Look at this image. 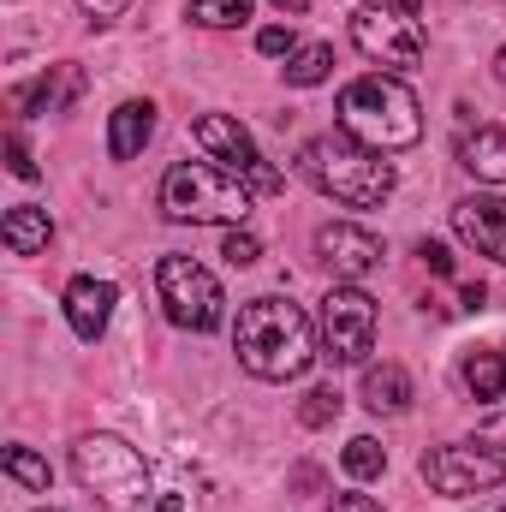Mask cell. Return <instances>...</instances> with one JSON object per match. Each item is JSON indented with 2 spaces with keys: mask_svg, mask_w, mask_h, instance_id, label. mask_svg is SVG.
Wrapping results in <instances>:
<instances>
[{
  "mask_svg": "<svg viewBox=\"0 0 506 512\" xmlns=\"http://www.w3.org/2000/svg\"><path fill=\"white\" fill-rule=\"evenodd\" d=\"M233 352H239V364L251 370L256 382H298V376L322 358L310 316H304L292 298H274V292H262V298H251V304L239 310Z\"/></svg>",
  "mask_w": 506,
  "mask_h": 512,
  "instance_id": "6da1fadb",
  "label": "cell"
},
{
  "mask_svg": "<svg viewBox=\"0 0 506 512\" xmlns=\"http://www.w3.org/2000/svg\"><path fill=\"white\" fill-rule=\"evenodd\" d=\"M334 120H340L346 137H358V143L376 149V155L411 149V143L423 137V108H417V96H411L393 72H364V78H352V84L340 90Z\"/></svg>",
  "mask_w": 506,
  "mask_h": 512,
  "instance_id": "7a4b0ae2",
  "label": "cell"
},
{
  "mask_svg": "<svg viewBox=\"0 0 506 512\" xmlns=\"http://www.w3.org/2000/svg\"><path fill=\"white\" fill-rule=\"evenodd\" d=\"M298 173L322 191V197H334V203H346V209H381L387 197H393V161H381L376 149H364L358 137H310L304 149H298Z\"/></svg>",
  "mask_w": 506,
  "mask_h": 512,
  "instance_id": "3957f363",
  "label": "cell"
},
{
  "mask_svg": "<svg viewBox=\"0 0 506 512\" xmlns=\"http://www.w3.org/2000/svg\"><path fill=\"white\" fill-rule=\"evenodd\" d=\"M161 209L167 221H185V227H239L251 215V179L215 161H173L161 179Z\"/></svg>",
  "mask_w": 506,
  "mask_h": 512,
  "instance_id": "277c9868",
  "label": "cell"
},
{
  "mask_svg": "<svg viewBox=\"0 0 506 512\" xmlns=\"http://www.w3.org/2000/svg\"><path fill=\"white\" fill-rule=\"evenodd\" d=\"M72 471H78V483L108 512H149L155 507V483H149L143 453L131 441H120V435H108V429H96V435H84L72 447Z\"/></svg>",
  "mask_w": 506,
  "mask_h": 512,
  "instance_id": "5b68a950",
  "label": "cell"
},
{
  "mask_svg": "<svg viewBox=\"0 0 506 512\" xmlns=\"http://www.w3.org/2000/svg\"><path fill=\"white\" fill-rule=\"evenodd\" d=\"M155 292H161L167 322H179V328H191V334H215V328L227 322L221 280H215L197 256H161V268H155Z\"/></svg>",
  "mask_w": 506,
  "mask_h": 512,
  "instance_id": "8992f818",
  "label": "cell"
},
{
  "mask_svg": "<svg viewBox=\"0 0 506 512\" xmlns=\"http://www.w3.org/2000/svg\"><path fill=\"white\" fill-rule=\"evenodd\" d=\"M316 340H322V358L340 370V364H364L376 352V298L364 286H334L322 298V316H316Z\"/></svg>",
  "mask_w": 506,
  "mask_h": 512,
  "instance_id": "52a82bcc",
  "label": "cell"
},
{
  "mask_svg": "<svg viewBox=\"0 0 506 512\" xmlns=\"http://www.w3.org/2000/svg\"><path fill=\"white\" fill-rule=\"evenodd\" d=\"M352 42L364 60H376L387 72H405L423 60V30H417V12L393 6V0H370L352 12Z\"/></svg>",
  "mask_w": 506,
  "mask_h": 512,
  "instance_id": "ba28073f",
  "label": "cell"
},
{
  "mask_svg": "<svg viewBox=\"0 0 506 512\" xmlns=\"http://www.w3.org/2000/svg\"><path fill=\"white\" fill-rule=\"evenodd\" d=\"M506 477L501 453H483L477 441H447L435 453H423V483L447 501H465V495H483Z\"/></svg>",
  "mask_w": 506,
  "mask_h": 512,
  "instance_id": "9c48e42d",
  "label": "cell"
},
{
  "mask_svg": "<svg viewBox=\"0 0 506 512\" xmlns=\"http://www.w3.org/2000/svg\"><path fill=\"white\" fill-rule=\"evenodd\" d=\"M191 131H197V143L209 149V161H221L227 173L251 179V191H280V185H286V179H280V173H274V167H268V161L256 155L251 131L239 126L233 114H203V120H197Z\"/></svg>",
  "mask_w": 506,
  "mask_h": 512,
  "instance_id": "30bf717a",
  "label": "cell"
},
{
  "mask_svg": "<svg viewBox=\"0 0 506 512\" xmlns=\"http://www.w3.org/2000/svg\"><path fill=\"white\" fill-rule=\"evenodd\" d=\"M316 256L340 274V280H364V274H376L381 268V239L376 233H364V227H352V221H334V227H322L316 233Z\"/></svg>",
  "mask_w": 506,
  "mask_h": 512,
  "instance_id": "8fae6325",
  "label": "cell"
},
{
  "mask_svg": "<svg viewBox=\"0 0 506 512\" xmlns=\"http://www.w3.org/2000/svg\"><path fill=\"white\" fill-rule=\"evenodd\" d=\"M453 233H459L477 256L506 262V197L501 191H477V197L453 203Z\"/></svg>",
  "mask_w": 506,
  "mask_h": 512,
  "instance_id": "7c38bea8",
  "label": "cell"
},
{
  "mask_svg": "<svg viewBox=\"0 0 506 512\" xmlns=\"http://www.w3.org/2000/svg\"><path fill=\"white\" fill-rule=\"evenodd\" d=\"M114 304H120V292H114V280H96V274H78V280L66 286V322H72V334L96 346V340L108 334V322H114Z\"/></svg>",
  "mask_w": 506,
  "mask_h": 512,
  "instance_id": "4fadbf2b",
  "label": "cell"
},
{
  "mask_svg": "<svg viewBox=\"0 0 506 512\" xmlns=\"http://www.w3.org/2000/svg\"><path fill=\"white\" fill-rule=\"evenodd\" d=\"M459 167L477 185H506V131L501 126H477L459 137Z\"/></svg>",
  "mask_w": 506,
  "mask_h": 512,
  "instance_id": "5bb4252c",
  "label": "cell"
},
{
  "mask_svg": "<svg viewBox=\"0 0 506 512\" xmlns=\"http://www.w3.org/2000/svg\"><path fill=\"white\" fill-rule=\"evenodd\" d=\"M0 239H6L12 256H42L54 245V221H48V209L18 203V209H6V221H0Z\"/></svg>",
  "mask_w": 506,
  "mask_h": 512,
  "instance_id": "9a60e30c",
  "label": "cell"
},
{
  "mask_svg": "<svg viewBox=\"0 0 506 512\" xmlns=\"http://www.w3.org/2000/svg\"><path fill=\"white\" fill-rule=\"evenodd\" d=\"M149 137H155V108H149V102H120V108L108 114V155H114V161L143 155Z\"/></svg>",
  "mask_w": 506,
  "mask_h": 512,
  "instance_id": "2e32d148",
  "label": "cell"
},
{
  "mask_svg": "<svg viewBox=\"0 0 506 512\" xmlns=\"http://www.w3.org/2000/svg\"><path fill=\"white\" fill-rule=\"evenodd\" d=\"M364 405L381 411V417H399V411L411 405V376H405L399 364H370V370H364Z\"/></svg>",
  "mask_w": 506,
  "mask_h": 512,
  "instance_id": "e0dca14e",
  "label": "cell"
},
{
  "mask_svg": "<svg viewBox=\"0 0 506 512\" xmlns=\"http://www.w3.org/2000/svg\"><path fill=\"white\" fill-rule=\"evenodd\" d=\"M78 90H84L78 66H48V78H36V84L18 90V108H66Z\"/></svg>",
  "mask_w": 506,
  "mask_h": 512,
  "instance_id": "ac0fdd59",
  "label": "cell"
},
{
  "mask_svg": "<svg viewBox=\"0 0 506 512\" xmlns=\"http://www.w3.org/2000/svg\"><path fill=\"white\" fill-rule=\"evenodd\" d=\"M459 376L477 399H506V352H471Z\"/></svg>",
  "mask_w": 506,
  "mask_h": 512,
  "instance_id": "d6986e66",
  "label": "cell"
},
{
  "mask_svg": "<svg viewBox=\"0 0 506 512\" xmlns=\"http://www.w3.org/2000/svg\"><path fill=\"white\" fill-rule=\"evenodd\" d=\"M328 72H334V48H328V42H304V48L286 60V84H298V90L322 84Z\"/></svg>",
  "mask_w": 506,
  "mask_h": 512,
  "instance_id": "ffe728a7",
  "label": "cell"
},
{
  "mask_svg": "<svg viewBox=\"0 0 506 512\" xmlns=\"http://www.w3.org/2000/svg\"><path fill=\"white\" fill-rule=\"evenodd\" d=\"M6 477H12V483H24V489H36V495H48V489H54L48 459H36L30 447H6Z\"/></svg>",
  "mask_w": 506,
  "mask_h": 512,
  "instance_id": "44dd1931",
  "label": "cell"
},
{
  "mask_svg": "<svg viewBox=\"0 0 506 512\" xmlns=\"http://www.w3.org/2000/svg\"><path fill=\"white\" fill-rule=\"evenodd\" d=\"M340 465H346V471H352L358 483H370V477H381V471H387V453H381V441H370V435H358V441H346Z\"/></svg>",
  "mask_w": 506,
  "mask_h": 512,
  "instance_id": "7402d4cb",
  "label": "cell"
},
{
  "mask_svg": "<svg viewBox=\"0 0 506 512\" xmlns=\"http://www.w3.org/2000/svg\"><path fill=\"white\" fill-rule=\"evenodd\" d=\"M191 18L203 30H233V24L251 18V0H191Z\"/></svg>",
  "mask_w": 506,
  "mask_h": 512,
  "instance_id": "603a6c76",
  "label": "cell"
},
{
  "mask_svg": "<svg viewBox=\"0 0 506 512\" xmlns=\"http://www.w3.org/2000/svg\"><path fill=\"white\" fill-rule=\"evenodd\" d=\"M334 417H340V393H334V387H310V393H304V423L322 429V423H334Z\"/></svg>",
  "mask_w": 506,
  "mask_h": 512,
  "instance_id": "cb8c5ba5",
  "label": "cell"
},
{
  "mask_svg": "<svg viewBox=\"0 0 506 512\" xmlns=\"http://www.w3.org/2000/svg\"><path fill=\"white\" fill-rule=\"evenodd\" d=\"M256 48H262L268 60H280V54L292 60V54H298V42H292V30H286V24H268V30L256 36Z\"/></svg>",
  "mask_w": 506,
  "mask_h": 512,
  "instance_id": "d4e9b609",
  "label": "cell"
},
{
  "mask_svg": "<svg viewBox=\"0 0 506 512\" xmlns=\"http://www.w3.org/2000/svg\"><path fill=\"white\" fill-rule=\"evenodd\" d=\"M221 256H227L233 268H251L256 256H262V245H256L251 233H227V245H221Z\"/></svg>",
  "mask_w": 506,
  "mask_h": 512,
  "instance_id": "484cf974",
  "label": "cell"
},
{
  "mask_svg": "<svg viewBox=\"0 0 506 512\" xmlns=\"http://www.w3.org/2000/svg\"><path fill=\"white\" fill-rule=\"evenodd\" d=\"M6 167H12L18 179H36V161H30V149H24V137H18V131L6 137Z\"/></svg>",
  "mask_w": 506,
  "mask_h": 512,
  "instance_id": "4316f807",
  "label": "cell"
},
{
  "mask_svg": "<svg viewBox=\"0 0 506 512\" xmlns=\"http://www.w3.org/2000/svg\"><path fill=\"white\" fill-rule=\"evenodd\" d=\"M78 6H84V12H90L96 24H114L120 12H131V0H78Z\"/></svg>",
  "mask_w": 506,
  "mask_h": 512,
  "instance_id": "83f0119b",
  "label": "cell"
},
{
  "mask_svg": "<svg viewBox=\"0 0 506 512\" xmlns=\"http://www.w3.org/2000/svg\"><path fill=\"white\" fill-rule=\"evenodd\" d=\"M423 262H429V274H453V251L447 245H423Z\"/></svg>",
  "mask_w": 506,
  "mask_h": 512,
  "instance_id": "f1b7e54d",
  "label": "cell"
},
{
  "mask_svg": "<svg viewBox=\"0 0 506 512\" xmlns=\"http://www.w3.org/2000/svg\"><path fill=\"white\" fill-rule=\"evenodd\" d=\"M334 512H381V501H370V495H334Z\"/></svg>",
  "mask_w": 506,
  "mask_h": 512,
  "instance_id": "f546056e",
  "label": "cell"
},
{
  "mask_svg": "<svg viewBox=\"0 0 506 512\" xmlns=\"http://www.w3.org/2000/svg\"><path fill=\"white\" fill-rule=\"evenodd\" d=\"M483 447H506V411H501V417H489V423H483Z\"/></svg>",
  "mask_w": 506,
  "mask_h": 512,
  "instance_id": "4dcf8cb0",
  "label": "cell"
},
{
  "mask_svg": "<svg viewBox=\"0 0 506 512\" xmlns=\"http://www.w3.org/2000/svg\"><path fill=\"white\" fill-rule=\"evenodd\" d=\"M304 6L310 0H274V12H286V18H304Z\"/></svg>",
  "mask_w": 506,
  "mask_h": 512,
  "instance_id": "1f68e13d",
  "label": "cell"
},
{
  "mask_svg": "<svg viewBox=\"0 0 506 512\" xmlns=\"http://www.w3.org/2000/svg\"><path fill=\"white\" fill-rule=\"evenodd\" d=\"M495 78H506V48L495 54Z\"/></svg>",
  "mask_w": 506,
  "mask_h": 512,
  "instance_id": "d6a6232c",
  "label": "cell"
},
{
  "mask_svg": "<svg viewBox=\"0 0 506 512\" xmlns=\"http://www.w3.org/2000/svg\"><path fill=\"white\" fill-rule=\"evenodd\" d=\"M393 6H405V12H423V0H393Z\"/></svg>",
  "mask_w": 506,
  "mask_h": 512,
  "instance_id": "836d02e7",
  "label": "cell"
},
{
  "mask_svg": "<svg viewBox=\"0 0 506 512\" xmlns=\"http://www.w3.org/2000/svg\"><path fill=\"white\" fill-rule=\"evenodd\" d=\"M501 512H506V507H501Z\"/></svg>",
  "mask_w": 506,
  "mask_h": 512,
  "instance_id": "e575fe53",
  "label": "cell"
}]
</instances>
